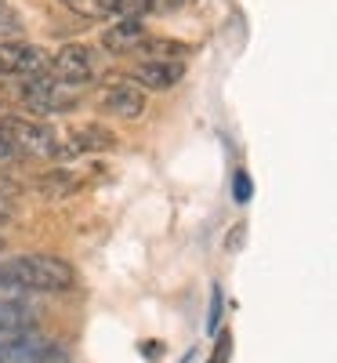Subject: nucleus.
Masks as SVG:
<instances>
[{"mask_svg":"<svg viewBox=\"0 0 337 363\" xmlns=\"http://www.w3.org/2000/svg\"><path fill=\"white\" fill-rule=\"evenodd\" d=\"M251 196H254L251 174H247V171H232V200H236V203H251Z\"/></svg>","mask_w":337,"mask_h":363,"instance_id":"nucleus-14","label":"nucleus"},{"mask_svg":"<svg viewBox=\"0 0 337 363\" xmlns=\"http://www.w3.org/2000/svg\"><path fill=\"white\" fill-rule=\"evenodd\" d=\"M181 0H149V11H174Z\"/></svg>","mask_w":337,"mask_h":363,"instance_id":"nucleus-19","label":"nucleus"},{"mask_svg":"<svg viewBox=\"0 0 337 363\" xmlns=\"http://www.w3.org/2000/svg\"><path fill=\"white\" fill-rule=\"evenodd\" d=\"M0 287H11L18 294L73 291L76 269L58 255H18V258L0 262Z\"/></svg>","mask_w":337,"mask_h":363,"instance_id":"nucleus-1","label":"nucleus"},{"mask_svg":"<svg viewBox=\"0 0 337 363\" xmlns=\"http://www.w3.org/2000/svg\"><path fill=\"white\" fill-rule=\"evenodd\" d=\"M218 323H222V287L210 291V316H207V330L218 335Z\"/></svg>","mask_w":337,"mask_h":363,"instance_id":"nucleus-17","label":"nucleus"},{"mask_svg":"<svg viewBox=\"0 0 337 363\" xmlns=\"http://www.w3.org/2000/svg\"><path fill=\"white\" fill-rule=\"evenodd\" d=\"M62 4H66L69 11H76L80 18H105V15H109L102 0H62Z\"/></svg>","mask_w":337,"mask_h":363,"instance_id":"nucleus-13","label":"nucleus"},{"mask_svg":"<svg viewBox=\"0 0 337 363\" xmlns=\"http://www.w3.org/2000/svg\"><path fill=\"white\" fill-rule=\"evenodd\" d=\"M142 352H149L152 359H156V356H160L164 349H160V342H145V345H142Z\"/></svg>","mask_w":337,"mask_h":363,"instance_id":"nucleus-21","label":"nucleus"},{"mask_svg":"<svg viewBox=\"0 0 337 363\" xmlns=\"http://www.w3.org/2000/svg\"><path fill=\"white\" fill-rule=\"evenodd\" d=\"M0 363H69V356L58 342L37 330H22V335H0Z\"/></svg>","mask_w":337,"mask_h":363,"instance_id":"nucleus-4","label":"nucleus"},{"mask_svg":"<svg viewBox=\"0 0 337 363\" xmlns=\"http://www.w3.org/2000/svg\"><path fill=\"white\" fill-rule=\"evenodd\" d=\"M116 135L102 124H80L62 138V160L80 157V153H105V149H116Z\"/></svg>","mask_w":337,"mask_h":363,"instance_id":"nucleus-8","label":"nucleus"},{"mask_svg":"<svg viewBox=\"0 0 337 363\" xmlns=\"http://www.w3.org/2000/svg\"><path fill=\"white\" fill-rule=\"evenodd\" d=\"M142 51H149L152 58H160V62H181V58L189 55V44H178V40H156V37H149L142 44Z\"/></svg>","mask_w":337,"mask_h":363,"instance_id":"nucleus-12","label":"nucleus"},{"mask_svg":"<svg viewBox=\"0 0 337 363\" xmlns=\"http://www.w3.org/2000/svg\"><path fill=\"white\" fill-rule=\"evenodd\" d=\"M18 29H22V18L15 15L8 0H0V33H18Z\"/></svg>","mask_w":337,"mask_h":363,"instance_id":"nucleus-16","label":"nucleus"},{"mask_svg":"<svg viewBox=\"0 0 337 363\" xmlns=\"http://www.w3.org/2000/svg\"><path fill=\"white\" fill-rule=\"evenodd\" d=\"M229 359H232V335L222 330L218 342H214V352L207 356V363H229Z\"/></svg>","mask_w":337,"mask_h":363,"instance_id":"nucleus-15","label":"nucleus"},{"mask_svg":"<svg viewBox=\"0 0 337 363\" xmlns=\"http://www.w3.org/2000/svg\"><path fill=\"white\" fill-rule=\"evenodd\" d=\"M0 247H4V244H0Z\"/></svg>","mask_w":337,"mask_h":363,"instance_id":"nucleus-22","label":"nucleus"},{"mask_svg":"<svg viewBox=\"0 0 337 363\" xmlns=\"http://www.w3.org/2000/svg\"><path fill=\"white\" fill-rule=\"evenodd\" d=\"M47 69H51L55 80L84 87V84H91V77H95L98 62H95V51H91L87 44H66V48H58V55L47 58Z\"/></svg>","mask_w":337,"mask_h":363,"instance_id":"nucleus-5","label":"nucleus"},{"mask_svg":"<svg viewBox=\"0 0 337 363\" xmlns=\"http://www.w3.org/2000/svg\"><path fill=\"white\" fill-rule=\"evenodd\" d=\"M11 160H18V153H15V145L0 135V164H11Z\"/></svg>","mask_w":337,"mask_h":363,"instance_id":"nucleus-18","label":"nucleus"},{"mask_svg":"<svg viewBox=\"0 0 337 363\" xmlns=\"http://www.w3.org/2000/svg\"><path fill=\"white\" fill-rule=\"evenodd\" d=\"M37 330V309L25 298H0V335Z\"/></svg>","mask_w":337,"mask_h":363,"instance_id":"nucleus-11","label":"nucleus"},{"mask_svg":"<svg viewBox=\"0 0 337 363\" xmlns=\"http://www.w3.org/2000/svg\"><path fill=\"white\" fill-rule=\"evenodd\" d=\"M185 77V62H160V58H145L131 69L135 84H145V91H167Z\"/></svg>","mask_w":337,"mask_h":363,"instance_id":"nucleus-10","label":"nucleus"},{"mask_svg":"<svg viewBox=\"0 0 337 363\" xmlns=\"http://www.w3.org/2000/svg\"><path fill=\"white\" fill-rule=\"evenodd\" d=\"M98 109L120 120H138L145 116V91L138 84H113L98 95Z\"/></svg>","mask_w":337,"mask_h":363,"instance_id":"nucleus-7","label":"nucleus"},{"mask_svg":"<svg viewBox=\"0 0 337 363\" xmlns=\"http://www.w3.org/2000/svg\"><path fill=\"white\" fill-rule=\"evenodd\" d=\"M80 95L84 87H73V84H62L55 77H25V84L15 87V99L29 109V113H69L80 106Z\"/></svg>","mask_w":337,"mask_h":363,"instance_id":"nucleus-3","label":"nucleus"},{"mask_svg":"<svg viewBox=\"0 0 337 363\" xmlns=\"http://www.w3.org/2000/svg\"><path fill=\"white\" fill-rule=\"evenodd\" d=\"M47 69V51L37 44L4 40L0 44V77H37Z\"/></svg>","mask_w":337,"mask_h":363,"instance_id":"nucleus-6","label":"nucleus"},{"mask_svg":"<svg viewBox=\"0 0 337 363\" xmlns=\"http://www.w3.org/2000/svg\"><path fill=\"white\" fill-rule=\"evenodd\" d=\"M145 40H149V29L142 18H116V26H109L102 33V48L113 55H135L142 51Z\"/></svg>","mask_w":337,"mask_h":363,"instance_id":"nucleus-9","label":"nucleus"},{"mask_svg":"<svg viewBox=\"0 0 337 363\" xmlns=\"http://www.w3.org/2000/svg\"><path fill=\"white\" fill-rule=\"evenodd\" d=\"M0 135H4L18 157H40V160H62V138L44 120L29 116H0Z\"/></svg>","mask_w":337,"mask_h":363,"instance_id":"nucleus-2","label":"nucleus"},{"mask_svg":"<svg viewBox=\"0 0 337 363\" xmlns=\"http://www.w3.org/2000/svg\"><path fill=\"white\" fill-rule=\"evenodd\" d=\"M8 218H11V203H8V196H4V193H0V225H4Z\"/></svg>","mask_w":337,"mask_h":363,"instance_id":"nucleus-20","label":"nucleus"}]
</instances>
